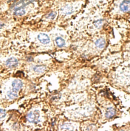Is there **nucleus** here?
Masks as SVG:
<instances>
[{"mask_svg":"<svg viewBox=\"0 0 130 131\" xmlns=\"http://www.w3.org/2000/svg\"><path fill=\"white\" fill-rule=\"evenodd\" d=\"M40 113L39 111L35 110L33 112H31L28 116V121L32 123L37 124L39 122Z\"/></svg>","mask_w":130,"mask_h":131,"instance_id":"1","label":"nucleus"},{"mask_svg":"<svg viewBox=\"0 0 130 131\" xmlns=\"http://www.w3.org/2000/svg\"><path fill=\"white\" fill-rule=\"evenodd\" d=\"M120 9L124 12L130 11V1L126 0L123 1L120 5Z\"/></svg>","mask_w":130,"mask_h":131,"instance_id":"2","label":"nucleus"},{"mask_svg":"<svg viewBox=\"0 0 130 131\" xmlns=\"http://www.w3.org/2000/svg\"><path fill=\"white\" fill-rule=\"evenodd\" d=\"M38 38L40 42L43 44H47L50 42V38L48 36L44 33H40L38 35Z\"/></svg>","mask_w":130,"mask_h":131,"instance_id":"3","label":"nucleus"},{"mask_svg":"<svg viewBox=\"0 0 130 131\" xmlns=\"http://www.w3.org/2000/svg\"><path fill=\"white\" fill-rule=\"evenodd\" d=\"M22 82L19 80H15L12 83L13 90L16 91H18L22 87Z\"/></svg>","mask_w":130,"mask_h":131,"instance_id":"4","label":"nucleus"},{"mask_svg":"<svg viewBox=\"0 0 130 131\" xmlns=\"http://www.w3.org/2000/svg\"><path fill=\"white\" fill-rule=\"evenodd\" d=\"M6 64L8 67L10 68L15 67L18 65V61L16 58L14 57H12L7 60L6 62Z\"/></svg>","mask_w":130,"mask_h":131,"instance_id":"5","label":"nucleus"},{"mask_svg":"<svg viewBox=\"0 0 130 131\" xmlns=\"http://www.w3.org/2000/svg\"><path fill=\"white\" fill-rule=\"evenodd\" d=\"M115 110L112 108H110L107 110V112H106V114H105V116L107 118H110L113 117L115 115Z\"/></svg>","mask_w":130,"mask_h":131,"instance_id":"6","label":"nucleus"},{"mask_svg":"<svg viewBox=\"0 0 130 131\" xmlns=\"http://www.w3.org/2000/svg\"><path fill=\"white\" fill-rule=\"evenodd\" d=\"M95 44L98 48L100 49H102L105 46V41L103 38H99L96 41Z\"/></svg>","mask_w":130,"mask_h":131,"instance_id":"7","label":"nucleus"},{"mask_svg":"<svg viewBox=\"0 0 130 131\" xmlns=\"http://www.w3.org/2000/svg\"><path fill=\"white\" fill-rule=\"evenodd\" d=\"M45 66H37L34 67V70L37 72H43L46 70Z\"/></svg>","mask_w":130,"mask_h":131,"instance_id":"8","label":"nucleus"},{"mask_svg":"<svg viewBox=\"0 0 130 131\" xmlns=\"http://www.w3.org/2000/svg\"><path fill=\"white\" fill-rule=\"evenodd\" d=\"M56 42L58 47L61 48L64 46L65 45V41L61 37H58L56 39Z\"/></svg>","mask_w":130,"mask_h":131,"instance_id":"9","label":"nucleus"},{"mask_svg":"<svg viewBox=\"0 0 130 131\" xmlns=\"http://www.w3.org/2000/svg\"><path fill=\"white\" fill-rule=\"evenodd\" d=\"M7 96L9 98L11 99H13L17 96V91L13 90L12 91H9L7 92Z\"/></svg>","mask_w":130,"mask_h":131,"instance_id":"10","label":"nucleus"},{"mask_svg":"<svg viewBox=\"0 0 130 131\" xmlns=\"http://www.w3.org/2000/svg\"><path fill=\"white\" fill-rule=\"evenodd\" d=\"M6 115V112L5 110L0 109V118H4Z\"/></svg>","mask_w":130,"mask_h":131,"instance_id":"11","label":"nucleus"},{"mask_svg":"<svg viewBox=\"0 0 130 131\" xmlns=\"http://www.w3.org/2000/svg\"><path fill=\"white\" fill-rule=\"evenodd\" d=\"M102 24V21L101 20H97V21H96L95 22V26H96L97 28H98L100 27V26H101Z\"/></svg>","mask_w":130,"mask_h":131,"instance_id":"12","label":"nucleus"}]
</instances>
